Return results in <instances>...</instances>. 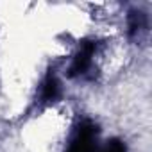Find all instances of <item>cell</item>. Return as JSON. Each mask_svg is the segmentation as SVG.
<instances>
[{"instance_id":"2","label":"cell","mask_w":152,"mask_h":152,"mask_svg":"<svg viewBox=\"0 0 152 152\" xmlns=\"http://www.w3.org/2000/svg\"><path fill=\"white\" fill-rule=\"evenodd\" d=\"M93 52H95V43L93 41H83L77 54L73 56V61L70 64V70H68V75L70 77H77V75H83L90 64H91V57H93Z\"/></svg>"},{"instance_id":"3","label":"cell","mask_w":152,"mask_h":152,"mask_svg":"<svg viewBox=\"0 0 152 152\" xmlns=\"http://www.w3.org/2000/svg\"><path fill=\"white\" fill-rule=\"evenodd\" d=\"M59 97V83H57V77L52 73V70L47 73V77L43 81V86H41V99L45 102H52Z\"/></svg>"},{"instance_id":"1","label":"cell","mask_w":152,"mask_h":152,"mask_svg":"<svg viewBox=\"0 0 152 152\" xmlns=\"http://www.w3.org/2000/svg\"><path fill=\"white\" fill-rule=\"evenodd\" d=\"M97 136H99L97 124H93L91 120H84L79 125L66 152H99Z\"/></svg>"},{"instance_id":"5","label":"cell","mask_w":152,"mask_h":152,"mask_svg":"<svg viewBox=\"0 0 152 152\" xmlns=\"http://www.w3.org/2000/svg\"><path fill=\"white\" fill-rule=\"evenodd\" d=\"M143 25H145V16L141 13L132 11L129 15V29H131V32H136V31L143 29Z\"/></svg>"},{"instance_id":"4","label":"cell","mask_w":152,"mask_h":152,"mask_svg":"<svg viewBox=\"0 0 152 152\" xmlns=\"http://www.w3.org/2000/svg\"><path fill=\"white\" fill-rule=\"evenodd\" d=\"M99 152H127V148H125V145H124L122 140L113 138V140H109L102 148H99Z\"/></svg>"}]
</instances>
